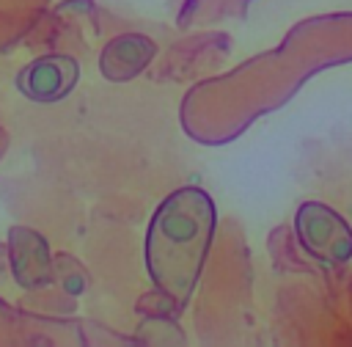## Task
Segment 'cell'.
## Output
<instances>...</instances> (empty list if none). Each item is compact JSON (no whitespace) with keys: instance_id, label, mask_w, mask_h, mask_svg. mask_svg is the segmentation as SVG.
Instances as JSON below:
<instances>
[{"instance_id":"1","label":"cell","mask_w":352,"mask_h":347,"mask_svg":"<svg viewBox=\"0 0 352 347\" xmlns=\"http://www.w3.org/2000/svg\"><path fill=\"white\" fill-rule=\"evenodd\" d=\"M214 201L201 187H179L154 209L146 231V267L157 292L179 311L201 278L212 237Z\"/></svg>"},{"instance_id":"2","label":"cell","mask_w":352,"mask_h":347,"mask_svg":"<svg viewBox=\"0 0 352 347\" xmlns=\"http://www.w3.org/2000/svg\"><path fill=\"white\" fill-rule=\"evenodd\" d=\"M294 231L300 245L324 264H344L352 259L349 223L322 201L300 204L294 215Z\"/></svg>"},{"instance_id":"3","label":"cell","mask_w":352,"mask_h":347,"mask_svg":"<svg viewBox=\"0 0 352 347\" xmlns=\"http://www.w3.org/2000/svg\"><path fill=\"white\" fill-rule=\"evenodd\" d=\"M80 80V63L72 55L50 52L30 61L16 74V88L30 102H58L63 99Z\"/></svg>"},{"instance_id":"4","label":"cell","mask_w":352,"mask_h":347,"mask_svg":"<svg viewBox=\"0 0 352 347\" xmlns=\"http://www.w3.org/2000/svg\"><path fill=\"white\" fill-rule=\"evenodd\" d=\"M157 41L143 33H121L113 36L99 55V72L110 83H126L138 77L157 55Z\"/></svg>"},{"instance_id":"5","label":"cell","mask_w":352,"mask_h":347,"mask_svg":"<svg viewBox=\"0 0 352 347\" xmlns=\"http://www.w3.org/2000/svg\"><path fill=\"white\" fill-rule=\"evenodd\" d=\"M8 259H11V270L14 278L25 286V289H38L47 286L52 281V256H50V245L41 234L16 226L8 234Z\"/></svg>"}]
</instances>
